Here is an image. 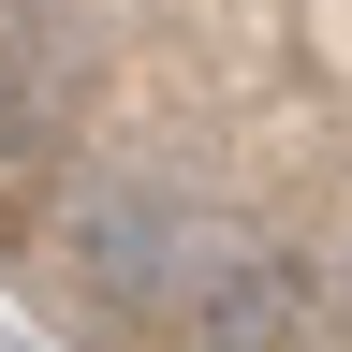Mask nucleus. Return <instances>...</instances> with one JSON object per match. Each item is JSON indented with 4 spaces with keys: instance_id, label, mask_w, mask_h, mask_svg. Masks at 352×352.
Masks as SVG:
<instances>
[{
    "instance_id": "3",
    "label": "nucleus",
    "mask_w": 352,
    "mask_h": 352,
    "mask_svg": "<svg viewBox=\"0 0 352 352\" xmlns=\"http://www.w3.org/2000/svg\"><path fill=\"white\" fill-rule=\"evenodd\" d=\"M338 308H352V264H338Z\"/></svg>"
},
{
    "instance_id": "1",
    "label": "nucleus",
    "mask_w": 352,
    "mask_h": 352,
    "mask_svg": "<svg viewBox=\"0 0 352 352\" xmlns=\"http://www.w3.org/2000/svg\"><path fill=\"white\" fill-rule=\"evenodd\" d=\"M206 250H220V220L191 206V191H176V176L162 162H88L74 176V191H59V220H44V264H59V279L74 294H191L206 279Z\"/></svg>"
},
{
    "instance_id": "2",
    "label": "nucleus",
    "mask_w": 352,
    "mask_h": 352,
    "mask_svg": "<svg viewBox=\"0 0 352 352\" xmlns=\"http://www.w3.org/2000/svg\"><path fill=\"white\" fill-rule=\"evenodd\" d=\"M323 323V264L294 235H250V220H220L206 279L176 294V352H294Z\"/></svg>"
}]
</instances>
